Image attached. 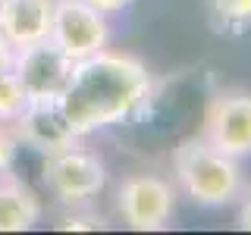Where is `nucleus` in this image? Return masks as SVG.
<instances>
[{
  "label": "nucleus",
  "mask_w": 251,
  "mask_h": 235,
  "mask_svg": "<svg viewBox=\"0 0 251 235\" xmlns=\"http://www.w3.org/2000/svg\"><path fill=\"white\" fill-rule=\"evenodd\" d=\"M154 94V78L148 66L132 53L98 50L88 60H78L66 91L60 97L63 116L78 138L100 129L120 125L148 107Z\"/></svg>",
  "instance_id": "f257e3e1"
},
{
  "label": "nucleus",
  "mask_w": 251,
  "mask_h": 235,
  "mask_svg": "<svg viewBox=\"0 0 251 235\" xmlns=\"http://www.w3.org/2000/svg\"><path fill=\"white\" fill-rule=\"evenodd\" d=\"M173 176L185 198L201 207H220V204L239 201L245 176L239 160L217 151L204 135H192L173 154Z\"/></svg>",
  "instance_id": "f03ea898"
},
{
  "label": "nucleus",
  "mask_w": 251,
  "mask_h": 235,
  "mask_svg": "<svg viewBox=\"0 0 251 235\" xmlns=\"http://www.w3.org/2000/svg\"><path fill=\"white\" fill-rule=\"evenodd\" d=\"M44 185L50 194L66 207H82L91 198H98L107 185V166L94 151L69 144L63 151H53L44 157Z\"/></svg>",
  "instance_id": "7ed1b4c3"
},
{
  "label": "nucleus",
  "mask_w": 251,
  "mask_h": 235,
  "mask_svg": "<svg viewBox=\"0 0 251 235\" xmlns=\"http://www.w3.org/2000/svg\"><path fill=\"white\" fill-rule=\"evenodd\" d=\"M116 210L123 223L138 232H160L170 226L173 210H176V191L167 179L138 172L129 176L116 191Z\"/></svg>",
  "instance_id": "20e7f679"
},
{
  "label": "nucleus",
  "mask_w": 251,
  "mask_h": 235,
  "mask_svg": "<svg viewBox=\"0 0 251 235\" xmlns=\"http://www.w3.org/2000/svg\"><path fill=\"white\" fill-rule=\"evenodd\" d=\"M13 72L22 82L28 100H60L66 91L69 78H73L75 60L69 53H63L57 44L47 41L19 47L13 53Z\"/></svg>",
  "instance_id": "39448f33"
},
{
  "label": "nucleus",
  "mask_w": 251,
  "mask_h": 235,
  "mask_svg": "<svg viewBox=\"0 0 251 235\" xmlns=\"http://www.w3.org/2000/svg\"><path fill=\"white\" fill-rule=\"evenodd\" d=\"M50 41L69 53L75 63L88 60L98 50L110 44V22L107 13L85 0H57L53 10V25H50Z\"/></svg>",
  "instance_id": "423d86ee"
},
{
  "label": "nucleus",
  "mask_w": 251,
  "mask_h": 235,
  "mask_svg": "<svg viewBox=\"0 0 251 235\" xmlns=\"http://www.w3.org/2000/svg\"><path fill=\"white\" fill-rule=\"evenodd\" d=\"M201 135L235 160L251 157V91H220L207 104Z\"/></svg>",
  "instance_id": "0eeeda50"
},
{
  "label": "nucleus",
  "mask_w": 251,
  "mask_h": 235,
  "mask_svg": "<svg viewBox=\"0 0 251 235\" xmlns=\"http://www.w3.org/2000/svg\"><path fill=\"white\" fill-rule=\"evenodd\" d=\"M13 132L19 138V144H25L44 157L78 141V135L69 129L66 116H63L60 100H28L25 110L19 113V119L13 122Z\"/></svg>",
  "instance_id": "6e6552de"
},
{
  "label": "nucleus",
  "mask_w": 251,
  "mask_h": 235,
  "mask_svg": "<svg viewBox=\"0 0 251 235\" xmlns=\"http://www.w3.org/2000/svg\"><path fill=\"white\" fill-rule=\"evenodd\" d=\"M57 0H0V35L13 50L50 38Z\"/></svg>",
  "instance_id": "1a4fd4ad"
},
{
  "label": "nucleus",
  "mask_w": 251,
  "mask_h": 235,
  "mask_svg": "<svg viewBox=\"0 0 251 235\" xmlns=\"http://www.w3.org/2000/svg\"><path fill=\"white\" fill-rule=\"evenodd\" d=\"M41 219V201L25 182L0 172V232H28Z\"/></svg>",
  "instance_id": "9d476101"
},
{
  "label": "nucleus",
  "mask_w": 251,
  "mask_h": 235,
  "mask_svg": "<svg viewBox=\"0 0 251 235\" xmlns=\"http://www.w3.org/2000/svg\"><path fill=\"white\" fill-rule=\"evenodd\" d=\"M25 104H28V94L22 88V82L16 78L13 66L0 69V122L13 125L19 119V113L25 110Z\"/></svg>",
  "instance_id": "9b49d317"
},
{
  "label": "nucleus",
  "mask_w": 251,
  "mask_h": 235,
  "mask_svg": "<svg viewBox=\"0 0 251 235\" xmlns=\"http://www.w3.org/2000/svg\"><path fill=\"white\" fill-rule=\"evenodd\" d=\"M214 22L223 28H248L251 25V0H207Z\"/></svg>",
  "instance_id": "f8f14e48"
},
{
  "label": "nucleus",
  "mask_w": 251,
  "mask_h": 235,
  "mask_svg": "<svg viewBox=\"0 0 251 235\" xmlns=\"http://www.w3.org/2000/svg\"><path fill=\"white\" fill-rule=\"evenodd\" d=\"M104 216H98V213H91V210H69V213H63L60 216V223H57V229H73V232H94V229H104Z\"/></svg>",
  "instance_id": "ddd939ff"
},
{
  "label": "nucleus",
  "mask_w": 251,
  "mask_h": 235,
  "mask_svg": "<svg viewBox=\"0 0 251 235\" xmlns=\"http://www.w3.org/2000/svg\"><path fill=\"white\" fill-rule=\"evenodd\" d=\"M16 151H19V138H16L13 125L0 122V172H10L13 169Z\"/></svg>",
  "instance_id": "4468645a"
},
{
  "label": "nucleus",
  "mask_w": 251,
  "mask_h": 235,
  "mask_svg": "<svg viewBox=\"0 0 251 235\" xmlns=\"http://www.w3.org/2000/svg\"><path fill=\"white\" fill-rule=\"evenodd\" d=\"M239 198H242V207H239V226L251 232V185H248V188H242Z\"/></svg>",
  "instance_id": "2eb2a0df"
},
{
  "label": "nucleus",
  "mask_w": 251,
  "mask_h": 235,
  "mask_svg": "<svg viewBox=\"0 0 251 235\" xmlns=\"http://www.w3.org/2000/svg\"><path fill=\"white\" fill-rule=\"evenodd\" d=\"M85 3H91V6H98V10L100 13H123L126 10V6H129L132 3V0H85Z\"/></svg>",
  "instance_id": "dca6fc26"
},
{
  "label": "nucleus",
  "mask_w": 251,
  "mask_h": 235,
  "mask_svg": "<svg viewBox=\"0 0 251 235\" xmlns=\"http://www.w3.org/2000/svg\"><path fill=\"white\" fill-rule=\"evenodd\" d=\"M13 44L10 41H6V38L3 35H0V69H6V66H10V63H13Z\"/></svg>",
  "instance_id": "f3484780"
}]
</instances>
